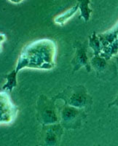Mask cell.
<instances>
[{"instance_id": "3", "label": "cell", "mask_w": 118, "mask_h": 146, "mask_svg": "<svg viewBox=\"0 0 118 146\" xmlns=\"http://www.w3.org/2000/svg\"><path fill=\"white\" fill-rule=\"evenodd\" d=\"M55 102L54 99H49L43 94L39 97L37 105V118L44 126L58 123L60 121Z\"/></svg>"}, {"instance_id": "2", "label": "cell", "mask_w": 118, "mask_h": 146, "mask_svg": "<svg viewBox=\"0 0 118 146\" xmlns=\"http://www.w3.org/2000/svg\"><path fill=\"white\" fill-rule=\"evenodd\" d=\"M53 99L61 100L65 105L80 109L92 105L91 96L88 93L85 87L82 85L67 87Z\"/></svg>"}, {"instance_id": "14", "label": "cell", "mask_w": 118, "mask_h": 146, "mask_svg": "<svg viewBox=\"0 0 118 146\" xmlns=\"http://www.w3.org/2000/svg\"><path fill=\"white\" fill-rule=\"evenodd\" d=\"M115 59H116V61H117V62L118 63V57H115Z\"/></svg>"}, {"instance_id": "6", "label": "cell", "mask_w": 118, "mask_h": 146, "mask_svg": "<svg viewBox=\"0 0 118 146\" xmlns=\"http://www.w3.org/2000/svg\"><path fill=\"white\" fill-rule=\"evenodd\" d=\"M73 45L76 49L74 58L71 62L73 66V72L77 71L82 66H85L87 71L90 72L91 70V65L87 56V42H80L79 41H75Z\"/></svg>"}, {"instance_id": "7", "label": "cell", "mask_w": 118, "mask_h": 146, "mask_svg": "<svg viewBox=\"0 0 118 146\" xmlns=\"http://www.w3.org/2000/svg\"><path fill=\"white\" fill-rule=\"evenodd\" d=\"M90 62L91 67L95 70L98 78L103 79L105 77H108L110 79V76L114 77L115 75L116 67L113 64L109 63L107 58L100 56H94Z\"/></svg>"}, {"instance_id": "11", "label": "cell", "mask_w": 118, "mask_h": 146, "mask_svg": "<svg viewBox=\"0 0 118 146\" xmlns=\"http://www.w3.org/2000/svg\"><path fill=\"white\" fill-rule=\"evenodd\" d=\"M79 8H80V18H82L85 22H88L90 20V13L93 10L89 7V4L90 3V1L89 0H83V1H78Z\"/></svg>"}, {"instance_id": "13", "label": "cell", "mask_w": 118, "mask_h": 146, "mask_svg": "<svg viewBox=\"0 0 118 146\" xmlns=\"http://www.w3.org/2000/svg\"><path fill=\"white\" fill-rule=\"evenodd\" d=\"M111 106H115V107H117L118 108V95H117V96L116 97V99H115L113 102H111V103H109V108H110V107H111Z\"/></svg>"}, {"instance_id": "10", "label": "cell", "mask_w": 118, "mask_h": 146, "mask_svg": "<svg viewBox=\"0 0 118 146\" xmlns=\"http://www.w3.org/2000/svg\"><path fill=\"white\" fill-rule=\"evenodd\" d=\"M17 74L18 72L16 70H14L4 77L7 80V83L2 86V91L7 92H11L13 91V89L17 86Z\"/></svg>"}, {"instance_id": "1", "label": "cell", "mask_w": 118, "mask_h": 146, "mask_svg": "<svg viewBox=\"0 0 118 146\" xmlns=\"http://www.w3.org/2000/svg\"><path fill=\"white\" fill-rule=\"evenodd\" d=\"M56 45L53 40L41 39L28 43L20 53L16 65L17 72L23 68L50 70L55 66Z\"/></svg>"}, {"instance_id": "5", "label": "cell", "mask_w": 118, "mask_h": 146, "mask_svg": "<svg viewBox=\"0 0 118 146\" xmlns=\"http://www.w3.org/2000/svg\"><path fill=\"white\" fill-rule=\"evenodd\" d=\"M1 123H10L16 117L18 108L10 100L8 92L1 91L0 94Z\"/></svg>"}, {"instance_id": "8", "label": "cell", "mask_w": 118, "mask_h": 146, "mask_svg": "<svg viewBox=\"0 0 118 146\" xmlns=\"http://www.w3.org/2000/svg\"><path fill=\"white\" fill-rule=\"evenodd\" d=\"M63 128L59 123L44 126V145L58 146L63 132Z\"/></svg>"}, {"instance_id": "12", "label": "cell", "mask_w": 118, "mask_h": 146, "mask_svg": "<svg viewBox=\"0 0 118 146\" xmlns=\"http://www.w3.org/2000/svg\"><path fill=\"white\" fill-rule=\"evenodd\" d=\"M89 46L93 50L95 56H100L102 48L101 45V41L97 36L96 32H93V35L89 36Z\"/></svg>"}, {"instance_id": "4", "label": "cell", "mask_w": 118, "mask_h": 146, "mask_svg": "<svg viewBox=\"0 0 118 146\" xmlns=\"http://www.w3.org/2000/svg\"><path fill=\"white\" fill-rule=\"evenodd\" d=\"M61 124L67 129H76L80 127L85 113L83 110L70 105H63L58 108Z\"/></svg>"}, {"instance_id": "9", "label": "cell", "mask_w": 118, "mask_h": 146, "mask_svg": "<svg viewBox=\"0 0 118 146\" xmlns=\"http://www.w3.org/2000/svg\"><path fill=\"white\" fill-rule=\"evenodd\" d=\"M79 9V3L78 2H76V5L74 6H72L71 8H69V10H66L64 13L60 14L59 15H58L57 17L55 18V23L58 24V25L63 26L67 21L72 16H73L75 13H76L77 10Z\"/></svg>"}]
</instances>
